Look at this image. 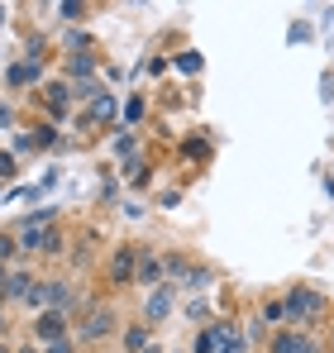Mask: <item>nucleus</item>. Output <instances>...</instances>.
<instances>
[{"label": "nucleus", "instance_id": "obj_1", "mask_svg": "<svg viewBox=\"0 0 334 353\" xmlns=\"http://www.w3.org/2000/svg\"><path fill=\"white\" fill-rule=\"evenodd\" d=\"M320 310H325V296L315 292V287H306V282L286 287V330H301V325H311Z\"/></svg>", "mask_w": 334, "mask_h": 353}, {"label": "nucleus", "instance_id": "obj_2", "mask_svg": "<svg viewBox=\"0 0 334 353\" xmlns=\"http://www.w3.org/2000/svg\"><path fill=\"white\" fill-rule=\"evenodd\" d=\"M115 315L110 305H91L86 310V320H81V330H77V344H96V339H106V334H115Z\"/></svg>", "mask_w": 334, "mask_h": 353}, {"label": "nucleus", "instance_id": "obj_3", "mask_svg": "<svg viewBox=\"0 0 334 353\" xmlns=\"http://www.w3.org/2000/svg\"><path fill=\"white\" fill-rule=\"evenodd\" d=\"M10 234H14V243H19V253L24 258H43V239H48V225H39V220H19V225H10Z\"/></svg>", "mask_w": 334, "mask_h": 353}, {"label": "nucleus", "instance_id": "obj_4", "mask_svg": "<svg viewBox=\"0 0 334 353\" xmlns=\"http://www.w3.org/2000/svg\"><path fill=\"white\" fill-rule=\"evenodd\" d=\"M72 330H67V315L62 310H39L34 315V339H39V349H48L57 339H67Z\"/></svg>", "mask_w": 334, "mask_h": 353}, {"label": "nucleus", "instance_id": "obj_5", "mask_svg": "<svg viewBox=\"0 0 334 353\" xmlns=\"http://www.w3.org/2000/svg\"><path fill=\"white\" fill-rule=\"evenodd\" d=\"M172 305H177V287H153L148 301H144V325H163L167 315H172Z\"/></svg>", "mask_w": 334, "mask_h": 353}, {"label": "nucleus", "instance_id": "obj_6", "mask_svg": "<svg viewBox=\"0 0 334 353\" xmlns=\"http://www.w3.org/2000/svg\"><path fill=\"white\" fill-rule=\"evenodd\" d=\"M110 277L115 282H134L139 277V243H119L110 253Z\"/></svg>", "mask_w": 334, "mask_h": 353}, {"label": "nucleus", "instance_id": "obj_7", "mask_svg": "<svg viewBox=\"0 0 334 353\" xmlns=\"http://www.w3.org/2000/svg\"><path fill=\"white\" fill-rule=\"evenodd\" d=\"M268 353H315V339L306 330H277L268 339Z\"/></svg>", "mask_w": 334, "mask_h": 353}, {"label": "nucleus", "instance_id": "obj_8", "mask_svg": "<svg viewBox=\"0 0 334 353\" xmlns=\"http://www.w3.org/2000/svg\"><path fill=\"white\" fill-rule=\"evenodd\" d=\"M163 277H167L163 258H158V253H153V248H139V277H134V282H139V287H148V292H153V287H163Z\"/></svg>", "mask_w": 334, "mask_h": 353}, {"label": "nucleus", "instance_id": "obj_9", "mask_svg": "<svg viewBox=\"0 0 334 353\" xmlns=\"http://www.w3.org/2000/svg\"><path fill=\"white\" fill-rule=\"evenodd\" d=\"M177 287H181V292H191V296H206L210 287H215V268H206V263H191V268H186V277H181Z\"/></svg>", "mask_w": 334, "mask_h": 353}, {"label": "nucleus", "instance_id": "obj_10", "mask_svg": "<svg viewBox=\"0 0 334 353\" xmlns=\"http://www.w3.org/2000/svg\"><path fill=\"white\" fill-rule=\"evenodd\" d=\"M34 287H39V277H34L29 268H10V282H5V296H10V301H19V305H24Z\"/></svg>", "mask_w": 334, "mask_h": 353}, {"label": "nucleus", "instance_id": "obj_11", "mask_svg": "<svg viewBox=\"0 0 334 353\" xmlns=\"http://www.w3.org/2000/svg\"><path fill=\"white\" fill-rule=\"evenodd\" d=\"M5 81H10V86H43V67H34V62H10V67H5Z\"/></svg>", "mask_w": 334, "mask_h": 353}, {"label": "nucleus", "instance_id": "obj_12", "mask_svg": "<svg viewBox=\"0 0 334 353\" xmlns=\"http://www.w3.org/2000/svg\"><path fill=\"white\" fill-rule=\"evenodd\" d=\"M148 344H153V325H144V320L129 325V330L119 334V353H144Z\"/></svg>", "mask_w": 334, "mask_h": 353}, {"label": "nucleus", "instance_id": "obj_13", "mask_svg": "<svg viewBox=\"0 0 334 353\" xmlns=\"http://www.w3.org/2000/svg\"><path fill=\"white\" fill-rule=\"evenodd\" d=\"M115 115H119V96H115V91H106L101 101H91V105H86L81 124H86V119H115Z\"/></svg>", "mask_w": 334, "mask_h": 353}, {"label": "nucleus", "instance_id": "obj_14", "mask_svg": "<svg viewBox=\"0 0 334 353\" xmlns=\"http://www.w3.org/2000/svg\"><path fill=\"white\" fill-rule=\"evenodd\" d=\"M110 153H115V158H124V163H129V158L139 153V139H134V129H115V139H110Z\"/></svg>", "mask_w": 334, "mask_h": 353}, {"label": "nucleus", "instance_id": "obj_15", "mask_svg": "<svg viewBox=\"0 0 334 353\" xmlns=\"http://www.w3.org/2000/svg\"><path fill=\"white\" fill-rule=\"evenodd\" d=\"M201 67H206V58H201L196 48H181V53H177V72H181V77H201Z\"/></svg>", "mask_w": 334, "mask_h": 353}, {"label": "nucleus", "instance_id": "obj_16", "mask_svg": "<svg viewBox=\"0 0 334 353\" xmlns=\"http://www.w3.org/2000/svg\"><path fill=\"white\" fill-rule=\"evenodd\" d=\"M124 181H129V186H148V163H144V158H129V163H124Z\"/></svg>", "mask_w": 334, "mask_h": 353}, {"label": "nucleus", "instance_id": "obj_17", "mask_svg": "<svg viewBox=\"0 0 334 353\" xmlns=\"http://www.w3.org/2000/svg\"><path fill=\"white\" fill-rule=\"evenodd\" d=\"M62 248H67V239H62V230H57V225H48V239H43V258H57Z\"/></svg>", "mask_w": 334, "mask_h": 353}, {"label": "nucleus", "instance_id": "obj_18", "mask_svg": "<svg viewBox=\"0 0 334 353\" xmlns=\"http://www.w3.org/2000/svg\"><path fill=\"white\" fill-rule=\"evenodd\" d=\"M14 258H19V243H14L10 230H0V263H10V268H14Z\"/></svg>", "mask_w": 334, "mask_h": 353}, {"label": "nucleus", "instance_id": "obj_19", "mask_svg": "<svg viewBox=\"0 0 334 353\" xmlns=\"http://www.w3.org/2000/svg\"><path fill=\"white\" fill-rule=\"evenodd\" d=\"M144 110H148V101H144V96H129L119 115H124V124H134V119H144Z\"/></svg>", "mask_w": 334, "mask_h": 353}, {"label": "nucleus", "instance_id": "obj_20", "mask_svg": "<svg viewBox=\"0 0 334 353\" xmlns=\"http://www.w3.org/2000/svg\"><path fill=\"white\" fill-rule=\"evenodd\" d=\"M282 320H286V305L268 296V301H263V325H282Z\"/></svg>", "mask_w": 334, "mask_h": 353}, {"label": "nucleus", "instance_id": "obj_21", "mask_svg": "<svg viewBox=\"0 0 334 353\" xmlns=\"http://www.w3.org/2000/svg\"><path fill=\"white\" fill-rule=\"evenodd\" d=\"M186 320H206V325H210V305H206V296H191V301H186Z\"/></svg>", "mask_w": 334, "mask_h": 353}, {"label": "nucleus", "instance_id": "obj_22", "mask_svg": "<svg viewBox=\"0 0 334 353\" xmlns=\"http://www.w3.org/2000/svg\"><path fill=\"white\" fill-rule=\"evenodd\" d=\"M286 39H291V43H306V39H315V29H311V24H306V19H296V24H291V34H286Z\"/></svg>", "mask_w": 334, "mask_h": 353}, {"label": "nucleus", "instance_id": "obj_23", "mask_svg": "<svg viewBox=\"0 0 334 353\" xmlns=\"http://www.w3.org/2000/svg\"><path fill=\"white\" fill-rule=\"evenodd\" d=\"M14 172H19V158L14 153H0V181H10Z\"/></svg>", "mask_w": 334, "mask_h": 353}, {"label": "nucleus", "instance_id": "obj_24", "mask_svg": "<svg viewBox=\"0 0 334 353\" xmlns=\"http://www.w3.org/2000/svg\"><path fill=\"white\" fill-rule=\"evenodd\" d=\"M43 353H77V334H67V339H57V344H48Z\"/></svg>", "mask_w": 334, "mask_h": 353}, {"label": "nucleus", "instance_id": "obj_25", "mask_svg": "<svg viewBox=\"0 0 334 353\" xmlns=\"http://www.w3.org/2000/svg\"><path fill=\"white\" fill-rule=\"evenodd\" d=\"M124 215H129V220H144V215H148V210H144V205H139V201H124Z\"/></svg>", "mask_w": 334, "mask_h": 353}, {"label": "nucleus", "instance_id": "obj_26", "mask_svg": "<svg viewBox=\"0 0 334 353\" xmlns=\"http://www.w3.org/2000/svg\"><path fill=\"white\" fill-rule=\"evenodd\" d=\"M0 124H14V105L10 101H0Z\"/></svg>", "mask_w": 334, "mask_h": 353}, {"label": "nucleus", "instance_id": "obj_27", "mask_svg": "<svg viewBox=\"0 0 334 353\" xmlns=\"http://www.w3.org/2000/svg\"><path fill=\"white\" fill-rule=\"evenodd\" d=\"M5 24H10V10H5V5H0V29H5Z\"/></svg>", "mask_w": 334, "mask_h": 353}, {"label": "nucleus", "instance_id": "obj_28", "mask_svg": "<svg viewBox=\"0 0 334 353\" xmlns=\"http://www.w3.org/2000/svg\"><path fill=\"white\" fill-rule=\"evenodd\" d=\"M14 353H43V349H34V344H29V349H14Z\"/></svg>", "mask_w": 334, "mask_h": 353}, {"label": "nucleus", "instance_id": "obj_29", "mask_svg": "<svg viewBox=\"0 0 334 353\" xmlns=\"http://www.w3.org/2000/svg\"><path fill=\"white\" fill-rule=\"evenodd\" d=\"M0 353H14V349H10V344H5V339H0Z\"/></svg>", "mask_w": 334, "mask_h": 353}, {"label": "nucleus", "instance_id": "obj_30", "mask_svg": "<svg viewBox=\"0 0 334 353\" xmlns=\"http://www.w3.org/2000/svg\"><path fill=\"white\" fill-rule=\"evenodd\" d=\"M144 353H163V349H158V344H148V349H144Z\"/></svg>", "mask_w": 334, "mask_h": 353}, {"label": "nucleus", "instance_id": "obj_31", "mask_svg": "<svg viewBox=\"0 0 334 353\" xmlns=\"http://www.w3.org/2000/svg\"><path fill=\"white\" fill-rule=\"evenodd\" d=\"M0 325H5V320H0Z\"/></svg>", "mask_w": 334, "mask_h": 353}]
</instances>
